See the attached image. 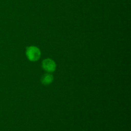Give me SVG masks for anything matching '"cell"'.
Listing matches in <instances>:
<instances>
[{
    "instance_id": "cell-1",
    "label": "cell",
    "mask_w": 131,
    "mask_h": 131,
    "mask_svg": "<svg viewBox=\"0 0 131 131\" xmlns=\"http://www.w3.org/2000/svg\"><path fill=\"white\" fill-rule=\"evenodd\" d=\"M40 51L35 46L28 47L26 51V54L28 60L31 61H36L40 57Z\"/></svg>"
},
{
    "instance_id": "cell-2",
    "label": "cell",
    "mask_w": 131,
    "mask_h": 131,
    "mask_svg": "<svg viewBox=\"0 0 131 131\" xmlns=\"http://www.w3.org/2000/svg\"><path fill=\"white\" fill-rule=\"evenodd\" d=\"M56 63L51 59H46L42 62V68L48 72H52L56 69Z\"/></svg>"
},
{
    "instance_id": "cell-3",
    "label": "cell",
    "mask_w": 131,
    "mask_h": 131,
    "mask_svg": "<svg viewBox=\"0 0 131 131\" xmlns=\"http://www.w3.org/2000/svg\"><path fill=\"white\" fill-rule=\"evenodd\" d=\"M53 81V76L49 73L44 74L41 78V82L44 85H47V84H51Z\"/></svg>"
}]
</instances>
